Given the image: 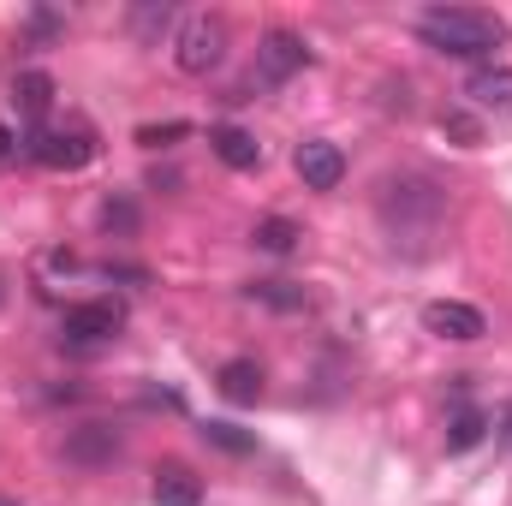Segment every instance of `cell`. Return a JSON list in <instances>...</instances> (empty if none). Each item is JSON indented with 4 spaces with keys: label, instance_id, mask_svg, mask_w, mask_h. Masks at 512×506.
Returning a JSON list of instances; mask_svg holds the SVG:
<instances>
[{
    "label": "cell",
    "instance_id": "cell-4",
    "mask_svg": "<svg viewBox=\"0 0 512 506\" xmlns=\"http://www.w3.org/2000/svg\"><path fill=\"white\" fill-rule=\"evenodd\" d=\"M221 60H227V18H221V12L185 18L179 36H173V66L191 72V78H203V72H215Z\"/></svg>",
    "mask_w": 512,
    "mask_h": 506
},
{
    "label": "cell",
    "instance_id": "cell-15",
    "mask_svg": "<svg viewBox=\"0 0 512 506\" xmlns=\"http://www.w3.org/2000/svg\"><path fill=\"white\" fill-rule=\"evenodd\" d=\"M245 298H251V304H262V310H280V316L310 310V292H304L298 280H251V286H245Z\"/></svg>",
    "mask_w": 512,
    "mask_h": 506
},
{
    "label": "cell",
    "instance_id": "cell-26",
    "mask_svg": "<svg viewBox=\"0 0 512 506\" xmlns=\"http://www.w3.org/2000/svg\"><path fill=\"white\" fill-rule=\"evenodd\" d=\"M0 506H18V501H12V495H0Z\"/></svg>",
    "mask_w": 512,
    "mask_h": 506
},
{
    "label": "cell",
    "instance_id": "cell-14",
    "mask_svg": "<svg viewBox=\"0 0 512 506\" xmlns=\"http://www.w3.org/2000/svg\"><path fill=\"white\" fill-rule=\"evenodd\" d=\"M209 149H215L233 173H251V167H262V143H256L245 126H215V131H209Z\"/></svg>",
    "mask_w": 512,
    "mask_h": 506
},
{
    "label": "cell",
    "instance_id": "cell-11",
    "mask_svg": "<svg viewBox=\"0 0 512 506\" xmlns=\"http://www.w3.org/2000/svg\"><path fill=\"white\" fill-rule=\"evenodd\" d=\"M54 96H60V84L42 72V66H24L18 78H12V108H18V120H48V108H54Z\"/></svg>",
    "mask_w": 512,
    "mask_h": 506
},
{
    "label": "cell",
    "instance_id": "cell-8",
    "mask_svg": "<svg viewBox=\"0 0 512 506\" xmlns=\"http://www.w3.org/2000/svg\"><path fill=\"white\" fill-rule=\"evenodd\" d=\"M292 167H298L304 191H340V179H346V155H340V143H328V137H304V143L292 149Z\"/></svg>",
    "mask_w": 512,
    "mask_h": 506
},
{
    "label": "cell",
    "instance_id": "cell-24",
    "mask_svg": "<svg viewBox=\"0 0 512 506\" xmlns=\"http://www.w3.org/2000/svg\"><path fill=\"white\" fill-rule=\"evenodd\" d=\"M30 30H36V36H54V30H66V18H54V12H36V18H30Z\"/></svg>",
    "mask_w": 512,
    "mask_h": 506
},
{
    "label": "cell",
    "instance_id": "cell-18",
    "mask_svg": "<svg viewBox=\"0 0 512 506\" xmlns=\"http://www.w3.org/2000/svg\"><path fill=\"white\" fill-rule=\"evenodd\" d=\"M203 441H209V447H221V453H233V459L256 453V435H245L239 423H203Z\"/></svg>",
    "mask_w": 512,
    "mask_h": 506
},
{
    "label": "cell",
    "instance_id": "cell-7",
    "mask_svg": "<svg viewBox=\"0 0 512 506\" xmlns=\"http://www.w3.org/2000/svg\"><path fill=\"white\" fill-rule=\"evenodd\" d=\"M423 334H435V340H453V346H471V340H483V334H489V316H483L477 304L435 298V304H423Z\"/></svg>",
    "mask_w": 512,
    "mask_h": 506
},
{
    "label": "cell",
    "instance_id": "cell-2",
    "mask_svg": "<svg viewBox=\"0 0 512 506\" xmlns=\"http://www.w3.org/2000/svg\"><path fill=\"white\" fill-rule=\"evenodd\" d=\"M507 36V18L483 6H423L417 12V42L453 60H489L495 48H507Z\"/></svg>",
    "mask_w": 512,
    "mask_h": 506
},
{
    "label": "cell",
    "instance_id": "cell-21",
    "mask_svg": "<svg viewBox=\"0 0 512 506\" xmlns=\"http://www.w3.org/2000/svg\"><path fill=\"white\" fill-rule=\"evenodd\" d=\"M179 137H191L185 120H167V126H137V143L143 149H161V143H179Z\"/></svg>",
    "mask_w": 512,
    "mask_h": 506
},
{
    "label": "cell",
    "instance_id": "cell-20",
    "mask_svg": "<svg viewBox=\"0 0 512 506\" xmlns=\"http://www.w3.org/2000/svg\"><path fill=\"white\" fill-rule=\"evenodd\" d=\"M102 227H108V233H137V209H131V197H108V203H102Z\"/></svg>",
    "mask_w": 512,
    "mask_h": 506
},
{
    "label": "cell",
    "instance_id": "cell-16",
    "mask_svg": "<svg viewBox=\"0 0 512 506\" xmlns=\"http://www.w3.org/2000/svg\"><path fill=\"white\" fill-rule=\"evenodd\" d=\"M483 435H489V411H477V405H459V411L447 417V453H471Z\"/></svg>",
    "mask_w": 512,
    "mask_h": 506
},
{
    "label": "cell",
    "instance_id": "cell-13",
    "mask_svg": "<svg viewBox=\"0 0 512 506\" xmlns=\"http://www.w3.org/2000/svg\"><path fill=\"white\" fill-rule=\"evenodd\" d=\"M215 387H221L227 405H256V399H262V364H256V358H227L221 376H215Z\"/></svg>",
    "mask_w": 512,
    "mask_h": 506
},
{
    "label": "cell",
    "instance_id": "cell-19",
    "mask_svg": "<svg viewBox=\"0 0 512 506\" xmlns=\"http://www.w3.org/2000/svg\"><path fill=\"white\" fill-rule=\"evenodd\" d=\"M441 131H447V137H459L465 149H477V143H483V126H477L465 108H447V114H441Z\"/></svg>",
    "mask_w": 512,
    "mask_h": 506
},
{
    "label": "cell",
    "instance_id": "cell-12",
    "mask_svg": "<svg viewBox=\"0 0 512 506\" xmlns=\"http://www.w3.org/2000/svg\"><path fill=\"white\" fill-rule=\"evenodd\" d=\"M149 495H155V506H203V477H197L191 465L167 459V465H155Z\"/></svg>",
    "mask_w": 512,
    "mask_h": 506
},
{
    "label": "cell",
    "instance_id": "cell-6",
    "mask_svg": "<svg viewBox=\"0 0 512 506\" xmlns=\"http://www.w3.org/2000/svg\"><path fill=\"white\" fill-rule=\"evenodd\" d=\"M304 66H310V42L298 30H268L256 42V84H286Z\"/></svg>",
    "mask_w": 512,
    "mask_h": 506
},
{
    "label": "cell",
    "instance_id": "cell-3",
    "mask_svg": "<svg viewBox=\"0 0 512 506\" xmlns=\"http://www.w3.org/2000/svg\"><path fill=\"white\" fill-rule=\"evenodd\" d=\"M96 131L90 126H54V120H42V126H30L24 137V155L36 161V167H48V173H84L90 161H96Z\"/></svg>",
    "mask_w": 512,
    "mask_h": 506
},
{
    "label": "cell",
    "instance_id": "cell-5",
    "mask_svg": "<svg viewBox=\"0 0 512 506\" xmlns=\"http://www.w3.org/2000/svg\"><path fill=\"white\" fill-rule=\"evenodd\" d=\"M120 328H126V310L114 298H84L60 316L66 346H108V340H120Z\"/></svg>",
    "mask_w": 512,
    "mask_h": 506
},
{
    "label": "cell",
    "instance_id": "cell-9",
    "mask_svg": "<svg viewBox=\"0 0 512 506\" xmlns=\"http://www.w3.org/2000/svg\"><path fill=\"white\" fill-rule=\"evenodd\" d=\"M120 447H126V441H120L114 423H78L60 453H66V465H78V471H102V465L120 459Z\"/></svg>",
    "mask_w": 512,
    "mask_h": 506
},
{
    "label": "cell",
    "instance_id": "cell-22",
    "mask_svg": "<svg viewBox=\"0 0 512 506\" xmlns=\"http://www.w3.org/2000/svg\"><path fill=\"white\" fill-rule=\"evenodd\" d=\"M167 18H173V6H137L131 12V30L137 36H155V30H167Z\"/></svg>",
    "mask_w": 512,
    "mask_h": 506
},
{
    "label": "cell",
    "instance_id": "cell-1",
    "mask_svg": "<svg viewBox=\"0 0 512 506\" xmlns=\"http://www.w3.org/2000/svg\"><path fill=\"white\" fill-rule=\"evenodd\" d=\"M382 227L393 239V251L405 256H429L441 227H447V191L423 173H399L382 185Z\"/></svg>",
    "mask_w": 512,
    "mask_h": 506
},
{
    "label": "cell",
    "instance_id": "cell-17",
    "mask_svg": "<svg viewBox=\"0 0 512 506\" xmlns=\"http://www.w3.org/2000/svg\"><path fill=\"white\" fill-rule=\"evenodd\" d=\"M256 251H268V256H292L298 251V239H304V227L298 221H286V215H268V221H256Z\"/></svg>",
    "mask_w": 512,
    "mask_h": 506
},
{
    "label": "cell",
    "instance_id": "cell-25",
    "mask_svg": "<svg viewBox=\"0 0 512 506\" xmlns=\"http://www.w3.org/2000/svg\"><path fill=\"white\" fill-rule=\"evenodd\" d=\"M501 435H507V441H512V411H507V417H501Z\"/></svg>",
    "mask_w": 512,
    "mask_h": 506
},
{
    "label": "cell",
    "instance_id": "cell-10",
    "mask_svg": "<svg viewBox=\"0 0 512 506\" xmlns=\"http://www.w3.org/2000/svg\"><path fill=\"white\" fill-rule=\"evenodd\" d=\"M465 102H471L477 114L512 120V66H495V60H483V66L465 78Z\"/></svg>",
    "mask_w": 512,
    "mask_h": 506
},
{
    "label": "cell",
    "instance_id": "cell-23",
    "mask_svg": "<svg viewBox=\"0 0 512 506\" xmlns=\"http://www.w3.org/2000/svg\"><path fill=\"white\" fill-rule=\"evenodd\" d=\"M18 155H24V137H18L12 126H0V167H6V161H18Z\"/></svg>",
    "mask_w": 512,
    "mask_h": 506
}]
</instances>
